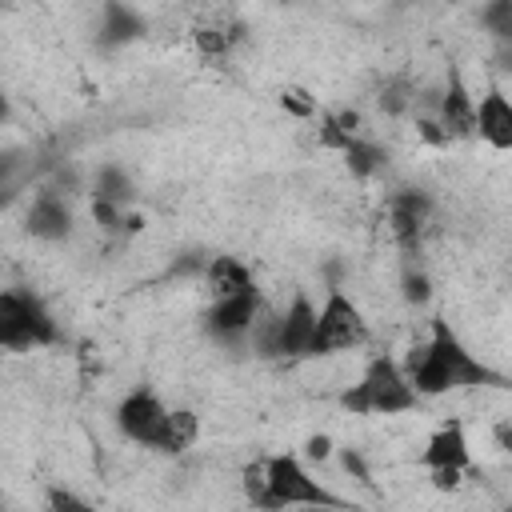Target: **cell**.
Returning a JSON list of instances; mask_svg holds the SVG:
<instances>
[{
  "mask_svg": "<svg viewBox=\"0 0 512 512\" xmlns=\"http://www.w3.org/2000/svg\"><path fill=\"white\" fill-rule=\"evenodd\" d=\"M420 404V392L412 388L408 372L392 356H372L352 388L340 392V408L352 416H400Z\"/></svg>",
  "mask_w": 512,
  "mask_h": 512,
  "instance_id": "3957f363",
  "label": "cell"
},
{
  "mask_svg": "<svg viewBox=\"0 0 512 512\" xmlns=\"http://www.w3.org/2000/svg\"><path fill=\"white\" fill-rule=\"evenodd\" d=\"M368 320L364 312L340 292L332 288L316 312V336H312V348L308 356H332V352H348V348H364L368 344Z\"/></svg>",
  "mask_w": 512,
  "mask_h": 512,
  "instance_id": "8992f818",
  "label": "cell"
},
{
  "mask_svg": "<svg viewBox=\"0 0 512 512\" xmlns=\"http://www.w3.org/2000/svg\"><path fill=\"white\" fill-rule=\"evenodd\" d=\"M56 340H60V328H56V320L44 308L40 296H32L24 288H4L0 292V344L8 352L44 348V344H56Z\"/></svg>",
  "mask_w": 512,
  "mask_h": 512,
  "instance_id": "277c9868",
  "label": "cell"
},
{
  "mask_svg": "<svg viewBox=\"0 0 512 512\" xmlns=\"http://www.w3.org/2000/svg\"><path fill=\"white\" fill-rule=\"evenodd\" d=\"M256 320H260V292L252 288V292H240V296H228V300H212V308L204 316V328L216 340L232 344L240 336H252Z\"/></svg>",
  "mask_w": 512,
  "mask_h": 512,
  "instance_id": "ba28073f",
  "label": "cell"
},
{
  "mask_svg": "<svg viewBox=\"0 0 512 512\" xmlns=\"http://www.w3.org/2000/svg\"><path fill=\"white\" fill-rule=\"evenodd\" d=\"M384 152L372 144V140H364V136H356L348 148H344V164H348V172L352 176H360V180H368V176H376L380 168H384Z\"/></svg>",
  "mask_w": 512,
  "mask_h": 512,
  "instance_id": "ac0fdd59",
  "label": "cell"
},
{
  "mask_svg": "<svg viewBox=\"0 0 512 512\" xmlns=\"http://www.w3.org/2000/svg\"><path fill=\"white\" fill-rule=\"evenodd\" d=\"M48 512H96V508L68 488H48Z\"/></svg>",
  "mask_w": 512,
  "mask_h": 512,
  "instance_id": "7402d4cb",
  "label": "cell"
},
{
  "mask_svg": "<svg viewBox=\"0 0 512 512\" xmlns=\"http://www.w3.org/2000/svg\"><path fill=\"white\" fill-rule=\"evenodd\" d=\"M496 60H500V68L512 72V44H496Z\"/></svg>",
  "mask_w": 512,
  "mask_h": 512,
  "instance_id": "484cf974",
  "label": "cell"
},
{
  "mask_svg": "<svg viewBox=\"0 0 512 512\" xmlns=\"http://www.w3.org/2000/svg\"><path fill=\"white\" fill-rule=\"evenodd\" d=\"M196 436H200V420H196L192 412H184V408H172V416H168V432H164L160 452L180 456V452H188V448L196 444Z\"/></svg>",
  "mask_w": 512,
  "mask_h": 512,
  "instance_id": "e0dca14e",
  "label": "cell"
},
{
  "mask_svg": "<svg viewBox=\"0 0 512 512\" xmlns=\"http://www.w3.org/2000/svg\"><path fill=\"white\" fill-rule=\"evenodd\" d=\"M400 288H404V300L408 304H428V296H432V280L420 272V268H404V276H400Z\"/></svg>",
  "mask_w": 512,
  "mask_h": 512,
  "instance_id": "44dd1931",
  "label": "cell"
},
{
  "mask_svg": "<svg viewBox=\"0 0 512 512\" xmlns=\"http://www.w3.org/2000/svg\"><path fill=\"white\" fill-rule=\"evenodd\" d=\"M140 32H144V24H140V16H136L132 8H124V4H108V8H104V24H100V44H104V48L128 44V40H136Z\"/></svg>",
  "mask_w": 512,
  "mask_h": 512,
  "instance_id": "2e32d148",
  "label": "cell"
},
{
  "mask_svg": "<svg viewBox=\"0 0 512 512\" xmlns=\"http://www.w3.org/2000/svg\"><path fill=\"white\" fill-rule=\"evenodd\" d=\"M328 452H332V440H328V436H312V440H308V456H320V460H324Z\"/></svg>",
  "mask_w": 512,
  "mask_h": 512,
  "instance_id": "cb8c5ba5",
  "label": "cell"
},
{
  "mask_svg": "<svg viewBox=\"0 0 512 512\" xmlns=\"http://www.w3.org/2000/svg\"><path fill=\"white\" fill-rule=\"evenodd\" d=\"M408 380L420 396H444L456 388H476L488 384L492 372L460 344V336L448 328V320H432V336L424 348L408 356Z\"/></svg>",
  "mask_w": 512,
  "mask_h": 512,
  "instance_id": "7a4b0ae2",
  "label": "cell"
},
{
  "mask_svg": "<svg viewBox=\"0 0 512 512\" xmlns=\"http://www.w3.org/2000/svg\"><path fill=\"white\" fill-rule=\"evenodd\" d=\"M388 224H392V236H396V244L404 252L420 248V236L432 224V200L424 192H412V188L408 192H396L388 200Z\"/></svg>",
  "mask_w": 512,
  "mask_h": 512,
  "instance_id": "30bf717a",
  "label": "cell"
},
{
  "mask_svg": "<svg viewBox=\"0 0 512 512\" xmlns=\"http://www.w3.org/2000/svg\"><path fill=\"white\" fill-rule=\"evenodd\" d=\"M420 464H424L428 472H468L472 448H468L464 424H460V420L440 424V428L428 436V444H424V452H420Z\"/></svg>",
  "mask_w": 512,
  "mask_h": 512,
  "instance_id": "8fae6325",
  "label": "cell"
},
{
  "mask_svg": "<svg viewBox=\"0 0 512 512\" xmlns=\"http://www.w3.org/2000/svg\"><path fill=\"white\" fill-rule=\"evenodd\" d=\"M476 136L496 152H512V96L488 88L476 100Z\"/></svg>",
  "mask_w": 512,
  "mask_h": 512,
  "instance_id": "7c38bea8",
  "label": "cell"
},
{
  "mask_svg": "<svg viewBox=\"0 0 512 512\" xmlns=\"http://www.w3.org/2000/svg\"><path fill=\"white\" fill-rule=\"evenodd\" d=\"M480 20H484V28L492 32L496 44H512V0L488 4V8L480 12Z\"/></svg>",
  "mask_w": 512,
  "mask_h": 512,
  "instance_id": "ffe728a7",
  "label": "cell"
},
{
  "mask_svg": "<svg viewBox=\"0 0 512 512\" xmlns=\"http://www.w3.org/2000/svg\"><path fill=\"white\" fill-rule=\"evenodd\" d=\"M192 40H196V48L204 56H228L244 40V20L236 12L216 8V12H208V16H200L192 24Z\"/></svg>",
  "mask_w": 512,
  "mask_h": 512,
  "instance_id": "4fadbf2b",
  "label": "cell"
},
{
  "mask_svg": "<svg viewBox=\"0 0 512 512\" xmlns=\"http://www.w3.org/2000/svg\"><path fill=\"white\" fill-rule=\"evenodd\" d=\"M28 232L36 240H48V244L68 240L72 236V208H68V200L56 196V192H40L28 204Z\"/></svg>",
  "mask_w": 512,
  "mask_h": 512,
  "instance_id": "5bb4252c",
  "label": "cell"
},
{
  "mask_svg": "<svg viewBox=\"0 0 512 512\" xmlns=\"http://www.w3.org/2000/svg\"><path fill=\"white\" fill-rule=\"evenodd\" d=\"M496 444L504 452H512V424H496Z\"/></svg>",
  "mask_w": 512,
  "mask_h": 512,
  "instance_id": "d4e9b609",
  "label": "cell"
},
{
  "mask_svg": "<svg viewBox=\"0 0 512 512\" xmlns=\"http://www.w3.org/2000/svg\"><path fill=\"white\" fill-rule=\"evenodd\" d=\"M280 104H284V108H292L296 116H312V112H316V104H312V100H304V92H300V88H288V92L280 96Z\"/></svg>",
  "mask_w": 512,
  "mask_h": 512,
  "instance_id": "603a6c76",
  "label": "cell"
},
{
  "mask_svg": "<svg viewBox=\"0 0 512 512\" xmlns=\"http://www.w3.org/2000/svg\"><path fill=\"white\" fill-rule=\"evenodd\" d=\"M240 488H244V500L256 512H292V508L344 512V500L332 496L292 452H276V456H260V460L244 464Z\"/></svg>",
  "mask_w": 512,
  "mask_h": 512,
  "instance_id": "6da1fadb",
  "label": "cell"
},
{
  "mask_svg": "<svg viewBox=\"0 0 512 512\" xmlns=\"http://www.w3.org/2000/svg\"><path fill=\"white\" fill-rule=\"evenodd\" d=\"M436 124L448 140H468L476 136V96L468 92L460 68L448 72V88L440 96V108H436Z\"/></svg>",
  "mask_w": 512,
  "mask_h": 512,
  "instance_id": "9c48e42d",
  "label": "cell"
},
{
  "mask_svg": "<svg viewBox=\"0 0 512 512\" xmlns=\"http://www.w3.org/2000/svg\"><path fill=\"white\" fill-rule=\"evenodd\" d=\"M168 416H172V408L152 388H136V392H128L116 404V428H120V436H128L132 444L152 448V452H160V444H164Z\"/></svg>",
  "mask_w": 512,
  "mask_h": 512,
  "instance_id": "52a82bcc",
  "label": "cell"
},
{
  "mask_svg": "<svg viewBox=\"0 0 512 512\" xmlns=\"http://www.w3.org/2000/svg\"><path fill=\"white\" fill-rule=\"evenodd\" d=\"M316 304L296 292L292 304L276 316V320H256L252 336H256V352L260 356H280V360H304L308 348H312V336H316Z\"/></svg>",
  "mask_w": 512,
  "mask_h": 512,
  "instance_id": "5b68a950",
  "label": "cell"
},
{
  "mask_svg": "<svg viewBox=\"0 0 512 512\" xmlns=\"http://www.w3.org/2000/svg\"><path fill=\"white\" fill-rule=\"evenodd\" d=\"M204 284L212 292V300H228V296H240V292H252V272L236 260V256H216L208 268H204Z\"/></svg>",
  "mask_w": 512,
  "mask_h": 512,
  "instance_id": "9a60e30c",
  "label": "cell"
},
{
  "mask_svg": "<svg viewBox=\"0 0 512 512\" xmlns=\"http://www.w3.org/2000/svg\"><path fill=\"white\" fill-rule=\"evenodd\" d=\"M96 200H104V204H116V208H124L128 200H132V180L120 172V168H100V176H96Z\"/></svg>",
  "mask_w": 512,
  "mask_h": 512,
  "instance_id": "d6986e66",
  "label": "cell"
},
{
  "mask_svg": "<svg viewBox=\"0 0 512 512\" xmlns=\"http://www.w3.org/2000/svg\"><path fill=\"white\" fill-rule=\"evenodd\" d=\"M292 512H332V508H292Z\"/></svg>",
  "mask_w": 512,
  "mask_h": 512,
  "instance_id": "4316f807",
  "label": "cell"
}]
</instances>
